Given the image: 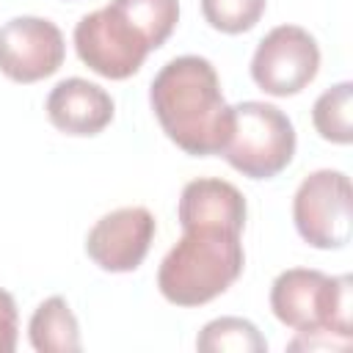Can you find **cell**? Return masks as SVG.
<instances>
[{"instance_id":"cell-11","label":"cell","mask_w":353,"mask_h":353,"mask_svg":"<svg viewBox=\"0 0 353 353\" xmlns=\"http://www.w3.org/2000/svg\"><path fill=\"white\" fill-rule=\"evenodd\" d=\"M245 196L226 179L199 176L190 179L176 204V218L182 229H229L243 234L245 229Z\"/></svg>"},{"instance_id":"cell-16","label":"cell","mask_w":353,"mask_h":353,"mask_svg":"<svg viewBox=\"0 0 353 353\" xmlns=\"http://www.w3.org/2000/svg\"><path fill=\"white\" fill-rule=\"evenodd\" d=\"M268 0H201V14L210 22V28L237 36L251 30L262 14Z\"/></svg>"},{"instance_id":"cell-2","label":"cell","mask_w":353,"mask_h":353,"mask_svg":"<svg viewBox=\"0 0 353 353\" xmlns=\"http://www.w3.org/2000/svg\"><path fill=\"white\" fill-rule=\"evenodd\" d=\"M243 265L245 251L237 232L182 229L179 243L160 262L157 290L174 306H204L240 279Z\"/></svg>"},{"instance_id":"cell-5","label":"cell","mask_w":353,"mask_h":353,"mask_svg":"<svg viewBox=\"0 0 353 353\" xmlns=\"http://www.w3.org/2000/svg\"><path fill=\"white\" fill-rule=\"evenodd\" d=\"M350 176L336 168H317L301 179L292 196V221L303 243L320 251H336L350 243Z\"/></svg>"},{"instance_id":"cell-8","label":"cell","mask_w":353,"mask_h":353,"mask_svg":"<svg viewBox=\"0 0 353 353\" xmlns=\"http://www.w3.org/2000/svg\"><path fill=\"white\" fill-rule=\"evenodd\" d=\"M66 41L44 17H14L0 28V72L14 83H39L61 69Z\"/></svg>"},{"instance_id":"cell-4","label":"cell","mask_w":353,"mask_h":353,"mask_svg":"<svg viewBox=\"0 0 353 353\" xmlns=\"http://www.w3.org/2000/svg\"><path fill=\"white\" fill-rule=\"evenodd\" d=\"M295 127L270 102L245 99L232 108V132L221 157L248 179H273L295 157Z\"/></svg>"},{"instance_id":"cell-13","label":"cell","mask_w":353,"mask_h":353,"mask_svg":"<svg viewBox=\"0 0 353 353\" xmlns=\"http://www.w3.org/2000/svg\"><path fill=\"white\" fill-rule=\"evenodd\" d=\"M196 350L201 353H265L268 342L259 334V328L245 317H215L199 331Z\"/></svg>"},{"instance_id":"cell-9","label":"cell","mask_w":353,"mask_h":353,"mask_svg":"<svg viewBox=\"0 0 353 353\" xmlns=\"http://www.w3.org/2000/svg\"><path fill=\"white\" fill-rule=\"evenodd\" d=\"M154 232L157 221L146 207H119L88 229L85 254L108 273H130L146 259Z\"/></svg>"},{"instance_id":"cell-14","label":"cell","mask_w":353,"mask_h":353,"mask_svg":"<svg viewBox=\"0 0 353 353\" xmlns=\"http://www.w3.org/2000/svg\"><path fill=\"white\" fill-rule=\"evenodd\" d=\"M350 108H353V83L342 80L331 88H325L312 108V124L323 141L347 146L353 141V124H350Z\"/></svg>"},{"instance_id":"cell-12","label":"cell","mask_w":353,"mask_h":353,"mask_svg":"<svg viewBox=\"0 0 353 353\" xmlns=\"http://www.w3.org/2000/svg\"><path fill=\"white\" fill-rule=\"evenodd\" d=\"M28 339L39 353H74L83 347L80 325L66 298L52 295L36 306L28 323Z\"/></svg>"},{"instance_id":"cell-10","label":"cell","mask_w":353,"mask_h":353,"mask_svg":"<svg viewBox=\"0 0 353 353\" xmlns=\"http://www.w3.org/2000/svg\"><path fill=\"white\" fill-rule=\"evenodd\" d=\"M44 110L50 124L63 135L88 138V135H99L113 121L116 105L102 85L85 77H66L52 85Z\"/></svg>"},{"instance_id":"cell-18","label":"cell","mask_w":353,"mask_h":353,"mask_svg":"<svg viewBox=\"0 0 353 353\" xmlns=\"http://www.w3.org/2000/svg\"><path fill=\"white\" fill-rule=\"evenodd\" d=\"M350 339L339 336L334 331H298V336L287 345L290 350H334V347H345Z\"/></svg>"},{"instance_id":"cell-17","label":"cell","mask_w":353,"mask_h":353,"mask_svg":"<svg viewBox=\"0 0 353 353\" xmlns=\"http://www.w3.org/2000/svg\"><path fill=\"white\" fill-rule=\"evenodd\" d=\"M19 336V314L14 295L0 287V353H14Z\"/></svg>"},{"instance_id":"cell-6","label":"cell","mask_w":353,"mask_h":353,"mask_svg":"<svg viewBox=\"0 0 353 353\" xmlns=\"http://www.w3.org/2000/svg\"><path fill=\"white\" fill-rule=\"evenodd\" d=\"M74 50L91 72L108 80L132 77L152 52L143 33L113 3L85 14L74 25Z\"/></svg>"},{"instance_id":"cell-7","label":"cell","mask_w":353,"mask_h":353,"mask_svg":"<svg viewBox=\"0 0 353 353\" xmlns=\"http://www.w3.org/2000/svg\"><path fill=\"white\" fill-rule=\"evenodd\" d=\"M320 72V47L301 25H276L251 58V80L270 97L301 94Z\"/></svg>"},{"instance_id":"cell-15","label":"cell","mask_w":353,"mask_h":353,"mask_svg":"<svg viewBox=\"0 0 353 353\" xmlns=\"http://www.w3.org/2000/svg\"><path fill=\"white\" fill-rule=\"evenodd\" d=\"M113 6L143 33L152 50L163 47L179 22V0H113Z\"/></svg>"},{"instance_id":"cell-1","label":"cell","mask_w":353,"mask_h":353,"mask_svg":"<svg viewBox=\"0 0 353 353\" xmlns=\"http://www.w3.org/2000/svg\"><path fill=\"white\" fill-rule=\"evenodd\" d=\"M149 105L185 154H221L232 132V105H226L215 66L201 55L171 58L149 85Z\"/></svg>"},{"instance_id":"cell-3","label":"cell","mask_w":353,"mask_h":353,"mask_svg":"<svg viewBox=\"0 0 353 353\" xmlns=\"http://www.w3.org/2000/svg\"><path fill=\"white\" fill-rule=\"evenodd\" d=\"M350 276L290 268L270 284V309L292 331H334L350 339Z\"/></svg>"}]
</instances>
